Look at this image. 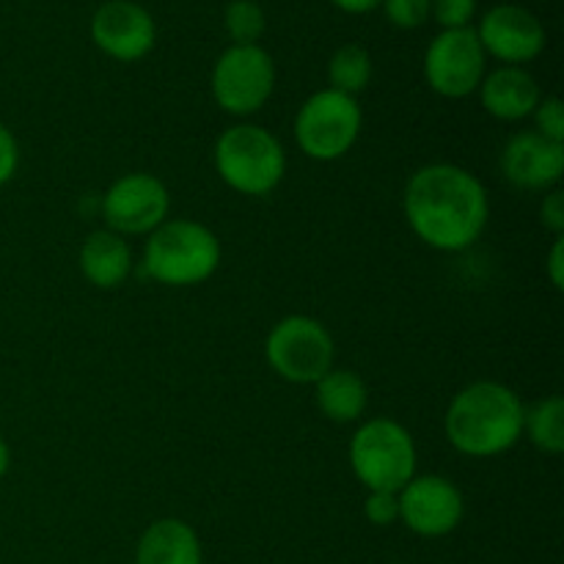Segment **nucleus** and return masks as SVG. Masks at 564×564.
<instances>
[{
  "instance_id": "nucleus-1",
  "label": "nucleus",
  "mask_w": 564,
  "mask_h": 564,
  "mask_svg": "<svg viewBox=\"0 0 564 564\" xmlns=\"http://www.w3.org/2000/svg\"><path fill=\"white\" fill-rule=\"evenodd\" d=\"M402 213L424 246L457 253L482 237L490 218V198L477 174L463 165L430 163L408 180Z\"/></svg>"
},
{
  "instance_id": "nucleus-2",
  "label": "nucleus",
  "mask_w": 564,
  "mask_h": 564,
  "mask_svg": "<svg viewBox=\"0 0 564 564\" xmlns=\"http://www.w3.org/2000/svg\"><path fill=\"white\" fill-rule=\"evenodd\" d=\"M521 397L496 380H477L452 397L444 416L446 441L466 457H499L523 435Z\"/></svg>"
},
{
  "instance_id": "nucleus-3",
  "label": "nucleus",
  "mask_w": 564,
  "mask_h": 564,
  "mask_svg": "<svg viewBox=\"0 0 564 564\" xmlns=\"http://www.w3.org/2000/svg\"><path fill=\"white\" fill-rule=\"evenodd\" d=\"M220 264V240L209 226L191 218L160 224L143 248V270L165 286H198Z\"/></svg>"
},
{
  "instance_id": "nucleus-4",
  "label": "nucleus",
  "mask_w": 564,
  "mask_h": 564,
  "mask_svg": "<svg viewBox=\"0 0 564 564\" xmlns=\"http://www.w3.org/2000/svg\"><path fill=\"white\" fill-rule=\"evenodd\" d=\"M213 160L220 180L240 196H268L286 174L284 147L259 124H235L220 132Z\"/></svg>"
},
{
  "instance_id": "nucleus-5",
  "label": "nucleus",
  "mask_w": 564,
  "mask_h": 564,
  "mask_svg": "<svg viewBox=\"0 0 564 564\" xmlns=\"http://www.w3.org/2000/svg\"><path fill=\"white\" fill-rule=\"evenodd\" d=\"M350 466L367 490L400 494L416 477V441L394 419H369L350 438Z\"/></svg>"
},
{
  "instance_id": "nucleus-6",
  "label": "nucleus",
  "mask_w": 564,
  "mask_h": 564,
  "mask_svg": "<svg viewBox=\"0 0 564 564\" xmlns=\"http://www.w3.org/2000/svg\"><path fill=\"white\" fill-rule=\"evenodd\" d=\"M264 358L286 383L314 386L334 369L336 341L319 319L292 314L270 328L264 339Z\"/></svg>"
},
{
  "instance_id": "nucleus-7",
  "label": "nucleus",
  "mask_w": 564,
  "mask_h": 564,
  "mask_svg": "<svg viewBox=\"0 0 564 564\" xmlns=\"http://www.w3.org/2000/svg\"><path fill=\"white\" fill-rule=\"evenodd\" d=\"M364 113L356 97L323 88L301 105L295 116V143L317 163L341 160L361 135Z\"/></svg>"
},
{
  "instance_id": "nucleus-8",
  "label": "nucleus",
  "mask_w": 564,
  "mask_h": 564,
  "mask_svg": "<svg viewBox=\"0 0 564 564\" xmlns=\"http://www.w3.org/2000/svg\"><path fill=\"white\" fill-rule=\"evenodd\" d=\"M213 99L224 113L253 116L268 105L275 88V64L259 44H231L213 66Z\"/></svg>"
},
{
  "instance_id": "nucleus-9",
  "label": "nucleus",
  "mask_w": 564,
  "mask_h": 564,
  "mask_svg": "<svg viewBox=\"0 0 564 564\" xmlns=\"http://www.w3.org/2000/svg\"><path fill=\"white\" fill-rule=\"evenodd\" d=\"M488 55L474 28L441 31L424 53V80L446 99H466L479 91Z\"/></svg>"
},
{
  "instance_id": "nucleus-10",
  "label": "nucleus",
  "mask_w": 564,
  "mask_h": 564,
  "mask_svg": "<svg viewBox=\"0 0 564 564\" xmlns=\"http://www.w3.org/2000/svg\"><path fill=\"white\" fill-rule=\"evenodd\" d=\"M171 193L160 176L132 171L119 176L102 196V218L110 231L121 237L152 235L169 220Z\"/></svg>"
},
{
  "instance_id": "nucleus-11",
  "label": "nucleus",
  "mask_w": 564,
  "mask_h": 564,
  "mask_svg": "<svg viewBox=\"0 0 564 564\" xmlns=\"http://www.w3.org/2000/svg\"><path fill=\"white\" fill-rule=\"evenodd\" d=\"M400 499V521L419 538H446L460 527L466 516V501L452 479L427 474L413 477L397 494Z\"/></svg>"
},
{
  "instance_id": "nucleus-12",
  "label": "nucleus",
  "mask_w": 564,
  "mask_h": 564,
  "mask_svg": "<svg viewBox=\"0 0 564 564\" xmlns=\"http://www.w3.org/2000/svg\"><path fill=\"white\" fill-rule=\"evenodd\" d=\"M477 31L485 55H494L505 66H523L545 50V28L529 9L516 3L494 6L482 14Z\"/></svg>"
},
{
  "instance_id": "nucleus-13",
  "label": "nucleus",
  "mask_w": 564,
  "mask_h": 564,
  "mask_svg": "<svg viewBox=\"0 0 564 564\" xmlns=\"http://www.w3.org/2000/svg\"><path fill=\"white\" fill-rule=\"evenodd\" d=\"M91 42L108 58L132 64L152 53L158 42V25L135 0H108L91 17Z\"/></svg>"
},
{
  "instance_id": "nucleus-14",
  "label": "nucleus",
  "mask_w": 564,
  "mask_h": 564,
  "mask_svg": "<svg viewBox=\"0 0 564 564\" xmlns=\"http://www.w3.org/2000/svg\"><path fill=\"white\" fill-rule=\"evenodd\" d=\"M501 174L521 191H551L564 174V143L549 141L538 130H521L501 149Z\"/></svg>"
},
{
  "instance_id": "nucleus-15",
  "label": "nucleus",
  "mask_w": 564,
  "mask_h": 564,
  "mask_svg": "<svg viewBox=\"0 0 564 564\" xmlns=\"http://www.w3.org/2000/svg\"><path fill=\"white\" fill-rule=\"evenodd\" d=\"M479 99L494 119L521 121L534 113L543 91L532 72L523 66H499L494 72H485L479 83Z\"/></svg>"
},
{
  "instance_id": "nucleus-16",
  "label": "nucleus",
  "mask_w": 564,
  "mask_h": 564,
  "mask_svg": "<svg viewBox=\"0 0 564 564\" xmlns=\"http://www.w3.org/2000/svg\"><path fill=\"white\" fill-rule=\"evenodd\" d=\"M204 551L196 529L180 518H160L141 534L135 564H202Z\"/></svg>"
},
{
  "instance_id": "nucleus-17",
  "label": "nucleus",
  "mask_w": 564,
  "mask_h": 564,
  "mask_svg": "<svg viewBox=\"0 0 564 564\" xmlns=\"http://www.w3.org/2000/svg\"><path fill=\"white\" fill-rule=\"evenodd\" d=\"M80 273L97 290H116L132 273V251L121 235L110 229L91 231L80 246Z\"/></svg>"
},
{
  "instance_id": "nucleus-18",
  "label": "nucleus",
  "mask_w": 564,
  "mask_h": 564,
  "mask_svg": "<svg viewBox=\"0 0 564 564\" xmlns=\"http://www.w3.org/2000/svg\"><path fill=\"white\" fill-rule=\"evenodd\" d=\"M314 400L325 419L336 424H352L367 411L369 391L361 375L334 367L314 383Z\"/></svg>"
},
{
  "instance_id": "nucleus-19",
  "label": "nucleus",
  "mask_w": 564,
  "mask_h": 564,
  "mask_svg": "<svg viewBox=\"0 0 564 564\" xmlns=\"http://www.w3.org/2000/svg\"><path fill=\"white\" fill-rule=\"evenodd\" d=\"M523 433L543 455L564 452V400L560 394L543 397L523 411Z\"/></svg>"
},
{
  "instance_id": "nucleus-20",
  "label": "nucleus",
  "mask_w": 564,
  "mask_h": 564,
  "mask_svg": "<svg viewBox=\"0 0 564 564\" xmlns=\"http://www.w3.org/2000/svg\"><path fill=\"white\" fill-rule=\"evenodd\" d=\"M372 55L364 44H341L328 61V80L334 91L358 97L372 83Z\"/></svg>"
},
{
  "instance_id": "nucleus-21",
  "label": "nucleus",
  "mask_w": 564,
  "mask_h": 564,
  "mask_svg": "<svg viewBox=\"0 0 564 564\" xmlns=\"http://www.w3.org/2000/svg\"><path fill=\"white\" fill-rule=\"evenodd\" d=\"M224 28L231 44H259L268 20L257 0H231L224 9Z\"/></svg>"
},
{
  "instance_id": "nucleus-22",
  "label": "nucleus",
  "mask_w": 564,
  "mask_h": 564,
  "mask_svg": "<svg viewBox=\"0 0 564 564\" xmlns=\"http://www.w3.org/2000/svg\"><path fill=\"white\" fill-rule=\"evenodd\" d=\"M430 17L444 31L471 28V20L477 17V0H430Z\"/></svg>"
},
{
  "instance_id": "nucleus-23",
  "label": "nucleus",
  "mask_w": 564,
  "mask_h": 564,
  "mask_svg": "<svg viewBox=\"0 0 564 564\" xmlns=\"http://www.w3.org/2000/svg\"><path fill=\"white\" fill-rule=\"evenodd\" d=\"M386 20L402 31H416L430 20V0H383Z\"/></svg>"
},
{
  "instance_id": "nucleus-24",
  "label": "nucleus",
  "mask_w": 564,
  "mask_h": 564,
  "mask_svg": "<svg viewBox=\"0 0 564 564\" xmlns=\"http://www.w3.org/2000/svg\"><path fill=\"white\" fill-rule=\"evenodd\" d=\"M534 121H538V132L549 141L564 143V108L560 97H543L534 108Z\"/></svg>"
},
{
  "instance_id": "nucleus-25",
  "label": "nucleus",
  "mask_w": 564,
  "mask_h": 564,
  "mask_svg": "<svg viewBox=\"0 0 564 564\" xmlns=\"http://www.w3.org/2000/svg\"><path fill=\"white\" fill-rule=\"evenodd\" d=\"M364 516L372 527H391V523L400 521V499L389 490H369Z\"/></svg>"
},
{
  "instance_id": "nucleus-26",
  "label": "nucleus",
  "mask_w": 564,
  "mask_h": 564,
  "mask_svg": "<svg viewBox=\"0 0 564 564\" xmlns=\"http://www.w3.org/2000/svg\"><path fill=\"white\" fill-rule=\"evenodd\" d=\"M17 169H20V147L14 132L0 121V187L14 180Z\"/></svg>"
},
{
  "instance_id": "nucleus-27",
  "label": "nucleus",
  "mask_w": 564,
  "mask_h": 564,
  "mask_svg": "<svg viewBox=\"0 0 564 564\" xmlns=\"http://www.w3.org/2000/svg\"><path fill=\"white\" fill-rule=\"evenodd\" d=\"M540 220L554 237L564 235V193L560 187L545 191L543 204H540Z\"/></svg>"
},
{
  "instance_id": "nucleus-28",
  "label": "nucleus",
  "mask_w": 564,
  "mask_h": 564,
  "mask_svg": "<svg viewBox=\"0 0 564 564\" xmlns=\"http://www.w3.org/2000/svg\"><path fill=\"white\" fill-rule=\"evenodd\" d=\"M545 273L549 281L554 284V290H564V235L554 237V246H551L549 259H545Z\"/></svg>"
},
{
  "instance_id": "nucleus-29",
  "label": "nucleus",
  "mask_w": 564,
  "mask_h": 564,
  "mask_svg": "<svg viewBox=\"0 0 564 564\" xmlns=\"http://www.w3.org/2000/svg\"><path fill=\"white\" fill-rule=\"evenodd\" d=\"M330 3L345 11V14H369V11L380 9L383 0H330Z\"/></svg>"
},
{
  "instance_id": "nucleus-30",
  "label": "nucleus",
  "mask_w": 564,
  "mask_h": 564,
  "mask_svg": "<svg viewBox=\"0 0 564 564\" xmlns=\"http://www.w3.org/2000/svg\"><path fill=\"white\" fill-rule=\"evenodd\" d=\"M9 466H11V449H9V444L0 438V479L9 474Z\"/></svg>"
}]
</instances>
